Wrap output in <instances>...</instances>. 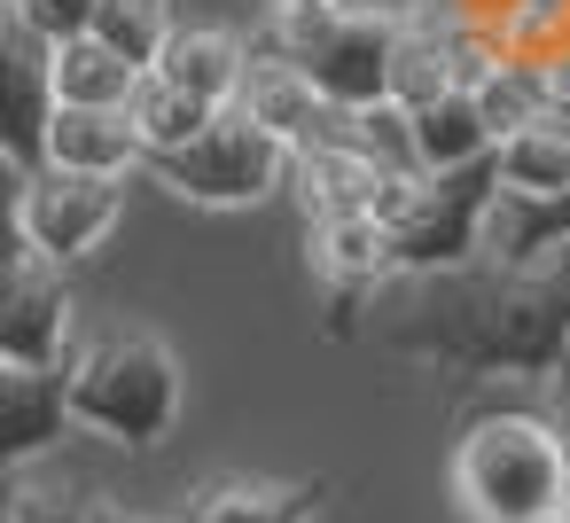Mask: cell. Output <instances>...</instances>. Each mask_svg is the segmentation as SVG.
I'll return each mask as SVG.
<instances>
[{
	"instance_id": "cell-1",
	"label": "cell",
	"mask_w": 570,
	"mask_h": 523,
	"mask_svg": "<svg viewBox=\"0 0 570 523\" xmlns=\"http://www.w3.org/2000/svg\"><path fill=\"white\" fill-rule=\"evenodd\" d=\"M367 336L461 383H492V375L547 383L570 367V258L554 266L469 258L445 274H399L375 297Z\"/></svg>"
},
{
	"instance_id": "cell-2",
	"label": "cell",
	"mask_w": 570,
	"mask_h": 523,
	"mask_svg": "<svg viewBox=\"0 0 570 523\" xmlns=\"http://www.w3.org/2000/svg\"><path fill=\"white\" fill-rule=\"evenodd\" d=\"M453 492L476 523H562L570 445L547 414H476L453 445Z\"/></svg>"
},
{
	"instance_id": "cell-3",
	"label": "cell",
	"mask_w": 570,
	"mask_h": 523,
	"mask_svg": "<svg viewBox=\"0 0 570 523\" xmlns=\"http://www.w3.org/2000/svg\"><path fill=\"white\" fill-rule=\"evenodd\" d=\"M71 414L79 430L126 445V453H157L180 422V359L165 336L149 328H102L95 344H79L71 359Z\"/></svg>"
},
{
	"instance_id": "cell-4",
	"label": "cell",
	"mask_w": 570,
	"mask_h": 523,
	"mask_svg": "<svg viewBox=\"0 0 570 523\" xmlns=\"http://www.w3.org/2000/svg\"><path fill=\"white\" fill-rule=\"evenodd\" d=\"M297 149L274 141L266 126H250L243 110H227L212 134H196L188 149H165L149 157V172L180 196V204H204V211H243V204H266L282 180H289Z\"/></svg>"
},
{
	"instance_id": "cell-5",
	"label": "cell",
	"mask_w": 570,
	"mask_h": 523,
	"mask_svg": "<svg viewBox=\"0 0 570 523\" xmlns=\"http://www.w3.org/2000/svg\"><path fill=\"white\" fill-rule=\"evenodd\" d=\"M500 149L469 172H445V180H422V196L406 204V219L391 227V250H399V274H445V266H469L484 258V211L500 196Z\"/></svg>"
},
{
	"instance_id": "cell-6",
	"label": "cell",
	"mask_w": 570,
	"mask_h": 523,
	"mask_svg": "<svg viewBox=\"0 0 570 523\" xmlns=\"http://www.w3.org/2000/svg\"><path fill=\"white\" fill-rule=\"evenodd\" d=\"M118 211H126V180L56 172V165H40V172L17 180V243L40 250V258H56V266H79L87 250H102L110 227H118Z\"/></svg>"
},
{
	"instance_id": "cell-7",
	"label": "cell",
	"mask_w": 570,
	"mask_h": 523,
	"mask_svg": "<svg viewBox=\"0 0 570 523\" xmlns=\"http://www.w3.org/2000/svg\"><path fill=\"white\" fill-rule=\"evenodd\" d=\"M71 328H79V305H71L63 266L40 250H17L9 297H0V359L9 367H71L79 359Z\"/></svg>"
},
{
	"instance_id": "cell-8",
	"label": "cell",
	"mask_w": 570,
	"mask_h": 523,
	"mask_svg": "<svg viewBox=\"0 0 570 523\" xmlns=\"http://www.w3.org/2000/svg\"><path fill=\"white\" fill-rule=\"evenodd\" d=\"M406 9H352L336 40H321L305 56L313 87L328 110H383L391 102V48H399Z\"/></svg>"
},
{
	"instance_id": "cell-9",
	"label": "cell",
	"mask_w": 570,
	"mask_h": 523,
	"mask_svg": "<svg viewBox=\"0 0 570 523\" xmlns=\"http://www.w3.org/2000/svg\"><path fill=\"white\" fill-rule=\"evenodd\" d=\"M0 56H9V126H0V149H9V172L24 180V172L48 165V126L63 110V95H56V40H40L32 24L9 17Z\"/></svg>"
},
{
	"instance_id": "cell-10",
	"label": "cell",
	"mask_w": 570,
	"mask_h": 523,
	"mask_svg": "<svg viewBox=\"0 0 570 523\" xmlns=\"http://www.w3.org/2000/svg\"><path fill=\"white\" fill-rule=\"evenodd\" d=\"M71 414V367H9L0 375V461L24 468L63 437Z\"/></svg>"
},
{
	"instance_id": "cell-11",
	"label": "cell",
	"mask_w": 570,
	"mask_h": 523,
	"mask_svg": "<svg viewBox=\"0 0 570 523\" xmlns=\"http://www.w3.org/2000/svg\"><path fill=\"white\" fill-rule=\"evenodd\" d=\"M328 484L313 476H212L188 492L180 523H313Z\"/></svg>"
},
{
	"instance_id": "cell-12",
	"label": "cell",
	"mask_w": 570,
	"mask_h": 523,
	"mask_svg": "<svg viewBox=\"0 0 570 523\" xmlns=\"http://www.w3.org/2000/svg\"><path fill=\"white\" fill-rule=\"evenodd\" d=\"M235 110L250 126H266L274 141H289V149H305V141L328 134V102H321L313 71L289 63V56H250V79H243V102Z\"/></svg>"
},
{
	"instance_id": "cell-13",
	"label": "cell",
	"mask_w": 570,
	"mask_h": 523,
	"mask_svg": "<svg viewBox=\"0 0 570 523\" xmlns=\"http://www.w3.org/2000/svg\"><path fill=\"white\" fill-rule=\"evenodd\" d=\"M484 258H500V266H554V258H570V188L562 196L500 188L492 211H484Z\"/></svg>"
},
{
	"instance_id": "cell-14",
	"label": "cell",
	"mask_w": 570,
	"mask_h": 523,
	"mask_svg": "<svg viewBox=\"0 0 570 523\" xmlns=\"http://www.w3.org/2000/svg\"><path fill=\"white\" fill-rule=\"evenodd\" d=\"M406 134H414V165H422L430 180H445V172H469V165H484V157L500 149V134H492V118H484L476 87H453L445 102H430V110H406Z\"/></svg>"
},
{
	"instance_id": "cell-15",
	"label": "cell",
	"mask_w": 570,
	"mask_h": 523,
	"mask_svg": "<svg viewBox=\"0 0 570 523\" xmlns=\"http://www.w3.org/2000/svg\"><path fill=\"white\" fill-rule=\"evenodd\" d=\"M48 165L56 172H95V180H126L134 165H149V149H141V134H134V118L126 110H56V126H48Z\"/></svg>"
},
{
	"instance_id": "cell-16",
	"label": "cell",
	"mask_w": 570,
	"mask_h": 523,
	"mask_svg": "<svg viewBox=\"0 0 570 523\" xmlns=\"http://www.w3.org/2000/svg\"><path fill=\"white\" fill-rule=\"evenodd\" d=\"M157 71H165L173 87H188V95L235 110V102H243V79H250V48H243L227 24H173Z\"/></svg>"
},
{
	"instance_id": "cell-17",
	"label": "cell",
	"mask_w": 570,
	"mask_h": 523,
	"mask_svg": "<svg viewBox=\"0 0 570 523\" xmlns=\"http://www.w3.org/2000/svg\"><path fill=\"white\" fill-rule=\"evenodd\" d=\"M313 274L321 289H391L399 282V250L391 227L352 211V219H313Z\"/></svg>"
},
{
	"instance_id": "cell-18",
	"label": "cell",
	"mask_w": 570,
	"mask_h": 523,
	"mask_svg": "<svg viewBox=\"0 0 570 523\" xmlns=\"http://www.w3.org/2000/svg\"><path fill=\"white\" fill-rule=\"evenodd\" d=\"M500 180L515 196H562L570 188V102H547L523 134L500 141Z\"/></svg>"
},
{
	"instance_id": "cell-19",
	"label": "cell",
	"mask_w": 570,
	"mask_h": 523,
	"mask_svg": "<svg viewBox=\"0 0 570 523\" xmlns=\"http://www.w3.org/2000/svg\"><path fill=\"white\" fill-rule=\"evenodd\" d=\"M134 87H141V63H126L110 40L79 32V40L56 48V95H63L71 110H126Z\"/></svg>"
},
{
	"instance_id": "cell-20",
	"label": "cell",
	"mask_w": 570,
	"mask_h": 523,
	"mask_svg": "<svg viewBox=\"0 0 570 523\" xmlns=\"http://www.w3.org/2000/svg\"><path fill=\"white\" fill-rule=\"evenodd\" d=\"M126 118H134L141 149H149V157H165V149H188L196 134H212L227 110H219V102H204V95H188V87H173L165 71H141V87H134Z\"/></svg>"
},
{
	"instance_id": "cell-21",
	"label": "cell",
	"mask_w": 570,
	"mask_h": 523,
	"mask_svg": "<svg viewBox=\"0 0 570 523\" xmlns=\"http://www.w3.org/2000/svg\"><path fill=\"white\" fill-rule=\"evenodd\" d=\"M476 102H484V118H492V134L508 141V134H523L554 95H547V71H539V56H500L484 79H476Z\"/></svg>"
},
{
	"instance_id": "cell-22",
	"label": "cell",
	"mask_w": 570,
	"mask_h": 523,
	"mask_svg": "<svg viewBox=\"0 0 570 523\" xmlns=\"http://www.w3.org/2000/svg\"><path fill=\"white\" fill-rule=\"evenodd\" d=\"M95 40H110L126 63L157 71V56H165V40H173V17H165V0H102Z\"/></svg>"
},
{
	"instance_id": "cell-23",
	"label": "cell",
	"mask_w": 570,
	"mask_h": 523,
	"mask_svg": "<svg viewBox=\"0 0 570 523\" xmlns=\"http://www.w3.org/2000/svg\"><path fill=\"white\" fill-rule=\"evenodd\" d=\"M344 17H352V0H274V48L289 63H305L321 40L344 32Z\"/></svg>"
},
{
	"instance_id": "cell-24",
	"label": "cell",
	"mask_w": 570,
	"mask_h": 523,
	"mask_svg": "<svg viewBox=\"0 0 570 523\" xmlns=\"http://www.w3.org/2000/svg\"><path fill=\"white\" fill-rule=\"evenodd\" d=\"M9 17L17 24H32L40 40H79V32H95V17H102V0H9Z\"/></svg>"
},
{
	"instance_id": "cell-25",
	"label": "cell",
	"mask_w": 570,
	"mask_h": 523,
	"mask_svg": "<svg viewBox=\"0 0 570 523\" xmlns=\"http://www.w3.org/2000/svg\"><path fill=\"white\" fill-rule=\"evenodd\" d=\"M9 523H95V507L79 492H56V484H17L9 492Z\"/></svg>"
},
{
	"instance_id": "cell-26",
	"label": "cell",
	"mask_w": 570,
	"mask_h": 523,
	"mask_svg": "<svg viewBox=\"0 0 570 523\" xmlns=\"http://www.w3.org/2000/svg\"><path fill=\"white\" fill-rule=\"evenodd\" d=\"M547 422L562 430V445H570V367L562 375H547Z\"/></svg>"
},
{
	"instance_id": "cell-27",
	"label": "cell",
	"mask_w": 570,
	"mask_h": 523,
	"mask_svg": "<svg viewBox=\"0 0 570 523\" xmlns=\"http://www.w3.org/2000/svg\"><path fill=\"white\" fill-rule=\"evenodd\" d=\"M95 523H157V515H126V507H95Z\"/></svg>"
},
{
	"instance_id": "cell-28",
	"label": "cell",
	"mask_w": 570,
	"mask_h": 523,
	"mask_svg": "<svg viewBox=\"0 0 570 523\" xmlns=\"http://www.w3.org/2000/svg\"><path fill=\"white\" fill-rule=\"evenodd\" d=\"M562 523H570V507H562Z\"/></svg>"
}]
</instances>
